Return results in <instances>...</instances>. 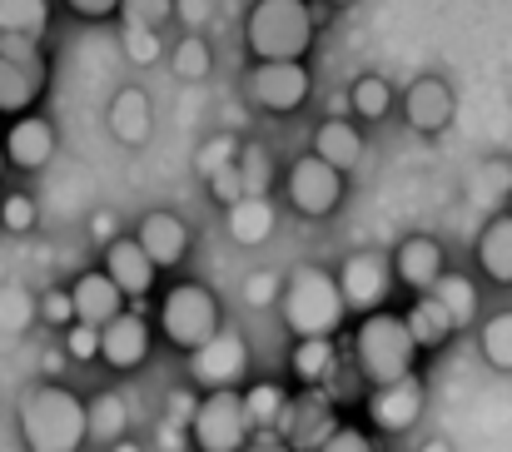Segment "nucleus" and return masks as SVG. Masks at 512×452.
<instances>
[{"label":"nucleus","instance_id":"f257e3e1","mask_svg":"<svg viewBox=\"0 0 512 452\" xmlns=\"http://www.w3.org/2000/svg\"><path fill=\"white\" fill-rule=\"evenodd\" d=\"M20 438L30 452H80L90 443V413L70 388L35 383L20 398Z\"/></svg>","mask_w":512,"mask_h":452},{"label":"nucleus","instance_id":"f03ea898","mask_svg":"<svg viewBox=\"0 0 512 452\" xmlns=\"http://www.w3.org/2000/svg\"><path fill=\"white\" fill-rule=\"evenodd\" d=\"M284 328L294 338H334L348 318V303H343L339 274L319 269V264H299L289 279H284Z\"/></svg>","mask_w":512,"mask_h":452},{"label":"nucleus","instance_id":"7ed1b4c3","mask_svg":"<svg viewBox=\"0 0 512 452\" xmlns=\"http://www.w3.org/2000/svg\"><path fill=\"white\" fill-rule=\"evenodd\" d=\"M418 338H413V328H408V318L403 313H368L363 323H358V333H353V363H358V373L373 383V388H383V383H398V378H408L413 373V363H418Z\"/></svg>","mask_w":512,"mask_h":452},{"label":"nucleus","instance_id":"20e7f679","mask_svg":"<svg viewBox=\"0 0 512 452\" xmlns=\"http://www.w3.org/2000/svg\"><path fill=\"white\" fill-rule=\"evenodd\" d=\"M244 45L254 60H304L314 45V5L309 0H254Z\"/></svg>","mask_w":512,"mask_h":452},{"label":"nucleus","instance_id":"39448f33","mask_svg":"<svg viewBox=\"0 0 512 452\" xmlns=\"http://www.w3.org/2000/svg\"><path fill=\"white\" fill-rule=\"evenodd\" d=\"M254 433L259 428L249 418V403L234 388H219V393L199 398V408L189 418V443H194V452H244Z\"/></svg>","mask_w":512,"mask_h":452},{"label":"nucleus","instance_id":"423d86ee","mask_svg":"<svg viewBox=\"0 0 512 452\" xmlns=\"http://www.w3.org/2000/svg\"><path fill=\"white\" fill-rule=\"evenodd\" d=\"M45 95V45L25 35H0V115H30Z\"/></svg>","mask_w":512,"mask_h":452},{"label":"nucleus","instance_id":"0eeeda50","mask_svg":"<svg viewBox=\"0 0 512 452\" xmlns=\"http://www.w3.org/2000/svg\"><path fill=\"white\" fill-rule=\"evenodd\" d=\"M155 318H160V333L170 338L174 348H184V353L204 348V343L224 328V323H219V299H214L204 284H174Z\"/></svg>","mask_w":512,"mask_h":452},{"label":"nucleus","instance_id":"6e6552de","mask_svg":"<svg viewBox=\"0 0 512 452\" xmlns=\"http://www.w3.org/2000/svg\"><path fill=\"white\" fill-rule=\"evenodd\" d=\"M284 194H289L294 214H304V219H329V214L343 204V174L329 164V159L304 154V159L289 164V174H284Z\"/></svg>","mask_w":512,"mask_h":452},{"label":"nucleus","instance_id":"1a4fd4ad","mask_svg":"<svg viewBox=\"0 0 512 452\" xmlns=\"http://www.w3.org/2000/svg\"><path fill=\"white\" fill-rule=\"evenodd\" d=\"M249 100L269 115H289L309 100V70L304 60H254L249 70Z\"/></svg>","mask_w":512,"mask_h":452},{"label":"nucleus","instance_id":"9d476101","mask_svg":"<svg viewBox=\"0 0 512 452\" xmlns=\"http://www.w3.org/2000/svg\"><path fill=\"white\" fill-rule=\"evenodd\" d=\"M244 368H249V343H244L239 333H229V328H219L204 348L189 353V378H194L199 388H209V393L234 388V383L244 378Z\"/></svg>","mask_w":512,"mask_h":452},{"label":"nucleus","instance_id":"9b49d317","mask_svg":"<svg viewBox=\"0 0 512 452\" xmlns=\"http://www.w3.org/2000/svg\"><path fill=\"white\" fill-rule=\"evenodd\" d=\"M458 115V100H453V85L438 80V75H423L403 90V120L418 130V135H443Z\"/></svg>","mask_w":512,"mask_h":452},{"label":"nucleus","instance_id":"f8f14e48","mask_svg":"<svg viewBox=\"0 0 512 452\" xmlns=\"http://www.w3.org/2000/svg\"><path fill=\"white\" fill-rule=\"evenodd\" d=\"M105 274L120 284V294L135 303V313H145V299L155 289V259L140 249V239H110L105 244Z\"/></svg>","mask_w":512,"mask_h":452},{"label":"nucleus","instance_id":"ddd939ff","mask_svg":"<svg viewBox=\"0 0 512 452\" xmlns=\"http://www.w3.org/2000/svg\"><path fill=\"white\" fill-rule=\"evenodd\" d=\"M274 433H284L294 452H319L324 443H329V438H334V433H339V423H334L329 403L309 393V398H294V403L279 413Z\"/></svg>","mask_w":512,"mask_h":452},{"label":"nucleus","instance_id":"4468645a","mask_svg":"<svg viewBox=\"0 0 512 452\" xmlns=\"http://www.w3.org/2000/svg\"><path fill=\"white\" fill-rule=\"evenodd\" d=\"M388 274H393V269H388L378 254H353L339 269V289H343L348 313H378L383 299H388V289H393Z\"/></svg>","mask_w":512,"mask_h":452},{"label":"nucleus","instance_id":"2eb2a0df","mask_svg":"<svg viewBox=\"0 0 512 452\" xmlns=\"http://www.w3.org/2000/svg\"><path fill=\"white\" fill-rule=\"evenodd\" d=\"M368 418H373V428H383V433H408V428L423 418V383H418V373L373 388Z\"/></svg>","mask_w":512,"mask_h":452},{"label":"nucleus","instance_id":"dca6fc26","mask_svg":"<svg viewBox=\"0 0 512 452\" xmlns=\"http://www.w3.org/2000/svg\"><path fill=\"white\" fill-rule=\"evenodd\" d=\"M100 358H105L110 368H120V373L140 368V363L150 358V323H145V313H120V318H110V323L100 328Z\"/></svg>","mask_w":512,"mask_h":452},{"label":"nucleus","instance_id":"f3484780","mask_svg":"<svg viewBox=\"0 0 512 452\" xmlns=\"http://www.w3.org/2000/svg\"><path fill=\"white\" fill-rule=\"evenodd\" d=\"M393 274H398L413 294H428V289L443 279V244H438V239H428V234L403 239V244H398V254H393Z\"/></svg>","mask_w":512,"mask_h":452},{"label":"nucleus","instance_id":"a211bd4d","mask_svg":"<svg viewBox=\"0 0 512 452\" xmlns=\"http://www.w3.org/2000/svg\"><path fill=\"white\" fill-rule=\"evenodd\" d=\"M70 299H75V323L105 328L110 318L125 313V294H120V284H115L105 269H100V274H80V279L70 284Z\"/></svg>","mask_w":512,"mask_h":452},{"label":"nucleus","instance_id":"6ab92c4d","mask_svg":"<svg viewBox=\"0 0 512 452\" xmlns=\"http://www.w3.org/2000/svg\"><path fill=\"white\" fill-rule=\"evenodd\" d=\"M135 239H140V249L155 259V269H174V264L189 254V229H184V219L170 214V209L145 214V224L135 229Z\"/></svg>","mask_w":512,"mask_h":452},{"label":"nucleus","instance_id":"aec40b11","mask_svg":"<svg viewBox=\"0 0 512 452\" xmlns=\"http://www.w3.org/2000/svg\"><path fill=\"white\" fill-rule=\"evenodd\" d=\"M50 154H55V125H50V120L20 115V120L5 130V159H10L15 169H40V164H50Z\"/></svg>","mask_w":512,"mask_h":452},{"label":"nucleus","instance_id":"412c9836","mask_svg":"<svg viewBox=\"0 0 512 452\" xmlns=\"http://www.w3.org/2000/svg\"><path fill=\"white\" fill-rule=\"evenodd\" d=\"M150 130H155V110H150V95L140 90V85H125L115 100H110V135L120 140V145H145L150 140Z\"/></svg>","mask_w":512,"mask_h":452},{"label":"nucleus","instance_id":"4be33fe9","mask_svg":"<svg viewBox=\"0 0 512 452\" xmlns=\"http://www.w3.org/2000/svg\"><path fill=\"white\" fill-rule=\"evenodd\" d=\"M274 204H269V194H244L239 204H229L224 209V224H229V239L239 244V249H259L269 234H274Z\"/></svg>","mask_w":512,"mask_h":452},{"label":"nucleus","instance_id":"5701e85b","mask_svg":"<svg viewBox=\"0 0 512 452\" xmlns=\"http://www.w3.org/2000/svg\"><path fill=\"white\" fill-rule=\"evenodd\" d=\"M314 154L329 159L339 174H348V169H358L368 159V145H363V130L353 120H324L314 130Z\"/></svg>","mask_w":512,"mask_h":452},{"label":"nucleus","instance_id":"b1692460","mask_svg":"<svg viewBox=\"0 0 512 452\" xmlns=\"http://www.w3.org/2000/svg\"><path fill=\"white\" fill-rule=\"evenodd\" d=\"M478 269L493 284L512 289V214H493L483 224V234H478Z\"/></svg>","mask_w":512,"mask_h":452},{"label":"nucleus","instance_id":"393cba45","mask_svg":"<svg viewBox=\"0 0 512 452\" xmlns=\"http://www.w3.org/2000/svg\"><path fill=\"white\" fill-rule=\"evenodd\" d=\"M403 318H408V328H413V338H418V348H423V353H428V348H443V343L458 333L453 313L438 303V294H418L413 308H408Z\"/></svg>","mask_w":512,"mask_h":452},{"label":"nucleus","instance_id":"a878e982","mask_svg":"<svg viewBox=\"0 0 512 452\" xmlns=\"http://www.w3.org/2000/svg\"><path fill=\"white\" fill-rule=\"evenodd\" d=\"M85 413H90V443H100V448H115L125 438V428H130L125 393H100L95 403H85Z\"/></svg>","mask_w":512,"mask_h":452},{"label":"nucleus","instance_id":"bb28decb","mask_svg":"<svg viewBox=\"0 0 512 452\" xmlns=\"http://www.w3.org/2000/svg\"><path fill=\"white\" fill-rule=\"evenodd\" d=\"M45 25H50V0H0V35L45 40Z\"/></svg>","mask_w":512,"mask_h":452},{"label":"nucleus","instance_id":"cd10ccee","mask_svg":"<svg viewBox=\"0 0 512 452\" xmlns=\"http://www.w3.org/2000/svg\"><path fill=\"white\" fill-rule=\"evenodd\" d=\"M428 294H438V303L453 313V323H458V328H468V323L478 318V284H473V279H463V274H443Z\"/></svg>","mask_w":512,"mask_h":452},{"label":"nucleus","instance_id":"c85d7f7f","mask_svg":"<svg viewBox=\"0 0 512 452\" xmlns=\"http://www.w3.org/2000/svg\"><path fill=\"white\" fill-rule=\"evenodd\" d=\"M329 373H334V338H299L294 343V378L314 388Z\"/></svg>","mask_w":512,"mask_h":452},{"label":"nucleus","instance_id":"c756f323","mask_svg":"<svg viewBox=\"0 0 512 452\" xmlns=\"http://www.w3.org/2000/svg\"><path fill=\"white\" fill-rule=\"evenodd\" d=\"M170 70L179 75V80H209V70H214V55H209V40L199 35V30H189L179 45H174V55H170Z\"/></svg>","mask_w":512,"mask_h":452},{"label":"nucleus","instance_id":"7c9ffc66","mask_svg":"<svg viewBox=\"0 0 512 452\" xmlns=\"http://www.w3.org/2000/svg\"><path fill=\"white\" fill-rule=\"evenodd\" d=\"M348 110H353L358 120H383V115L393 110V90H388V80H383V75H363V80H353V90H348Z\"/></svg>","mask_w":512,"mask_h":452},{"label":"nucleus","instance_id":"2f4dec72","mask_svg":"<svg viewBox=\"0 0 512 452\" xmlns=\"http://www.w3.org/2000/svg\"><path fill=\"white\" fill-rule=\"evenodd\" d=\"M503 199H512V159H483V169L473 174V204L498 209Z\"/></svg>","mask_w":512,"mask_h":452},{"label":"nucleus","instance_id":"473e14b6","mask_svg":"<svg viewBox=\"0 0 512 452\" xmlns=\"http://www.w3.org/2000/svg\"><path fill=\"white\" fill-rule=\"evenodd\" d=\"M478 348H483L488 368L512 373V308H508V313H493V318L483 323V338H478Z\"/></svg>","mask_w":512,"mask_h":452},{"label":"nucleus","instance_id":"72a5a7b5","mask_svg":"<svg viewBox=\"0 0 512 452\" xmlns=\"http://www.w3.org/2000/svg\"><path fill=\"white\" fill-rule=\"evenodd\" d=\"M35 318H40V303L30 299L20 284H5V289H0V333L15 338V333H25Z\"/></svg>","mask_w":512,"mask_h":452},{"label":"nucleus","instance_id":"f704fd0d","mask_svg":"<svg viewBox=\"0 0 512 452\" xmlns=\"http://www.w3.org/2000/svg\"><path fill=\"white\" fill-rule=\"evenodd\" d=\"M239 174H244V189L249 194H269L274 184V159L264 145H239Z\"/></svg>","mask_w":512,"mask_h":452},{"label":"nucleus","instance_id":"c9c22d12","mask_svg":"<svg viewBox=\"0 0 512 452\" xmlns=\"http://www.w3.org/2000/svg\"><path fill=\"white\" fill-rule=\"evenodd\" d=\"M244 403H249V418H254V428H274V423H279V413L289 408V398H284L274 383H254V388L244 393Z\"/></svg>","mask_w":512,"mask_h":452},{"label":"nucleus","instance_id":"e433bc0d","mask_svg":"<svg viewBox=\"0 0 512 452\" xmlns=\"http://www.w3.org/2000/svg\"><path fill=\"white\" fill-rule=\"evenodd\" d=\"M125 60L130 65H155L160 55H165V40H160V30H150V25H125Z\"/></svg>","mask_w":512,"mask_h":452},{"label":"nucleus","instance_id":"4c0bfd02","mask_svg":"<svg viewBox=\"0 0 512 452\" xmlns=\"http://www.w3.org/2000/svg\"><path fill=\"white\" fill-rule=\"evenodd\" d=\"M234 159H239V140H234V135H214V140H209V145L199 150V159H194V169H199V179L209 184V179H214L219 169H229Z\"/></svg>","mask_w":512,"mask_h":452},{"label":"nucleus","instance_id":"58836bf2","mask_svg":"<svg viewBox=\"0 0 512 452\" xmlns=\"http://www.w3.org/2000/svg\"><path fill=\"white\" fill-rule=\"evenodd\" d=\"M279 299H284V274L254 269V274L244 279V303H249V308H274Z\"/></svg>","mask_w":512,"mask_h":452},{"label":"nucleus","instance_id":"ea45409f","mask_svg":"<svg viewBox=\"0 0 512 452\" xmlns=\"http://www.w3.org/2000/svg\"><path fill=\"white\" fill-rule=\"evenodd\" d=\"M120 15H125V25H150V30H160L174 15V0H120Z\"/></svg>","mask_w":512,"mask_h":452},{"label":"nucleus","instance_id":"a19ab883","mask_svg":"<svg viewBox=\"0 0 512 452\" xmlns=\"http://www.w3.org/2000/svg\"><path fill=\"white\" fill-rule=\"evenodd\" d=\"M0 224L10 234H30L35 229V199L30 194H5L0 199Z\"/></svg>","mask_w":512,"mask_h":452},{"label":"nucleus","instance_id":"79ce46f5","mask_svg":"<svg viewBox=\"0 0 512 452\" xmlns=\"http://www.w3.org/2000/svg\"><path fill=\"white\" fill-rule=\"evenodd\" d=\"M65 353L80 358V363L85 358H100V328L95 323H70L65 328Z\"/></svg>","mask_w":512,"mask_h":452},{"label":"nucleus","instance_id":"37998d69","mask_svg":"<svg viewBox=\"0 0 512 452\" xmlns=\"http://www.w3.org/2000/svg\"><path fill=\"white\" fill-rule=\"evenodd\" d=\"M209 194H214V199H219L224 209H229V204H239V199L249 194V189H244V174H239V159H234L229 169H219V174L209 179Z\"/></svg>","mask_w":512,"mask_h":452},{"label":"nucleus","instance_id":"c03bdc74","mask_svg":"<svg viewBox=\"0 0 512 452\" xmlns=\"http://www.w3.org/2000/svg\"><path fill=\"white\" fill-rule=\"evenodd\" d=\"M40 318L45 323H75V299H70V289H50L45 299H40Z\"/></svg>","mask_w":512,"mask_h":452},{"label":"nucleus","instance_id":"a18cd8bd","mask_svg":"<svg viewBox=\"0 0 512 452\" xmlns=\"http://www.w3.org/2000/svg\"><path fill=\"white\" fill-rule=\"evenodd\" d=\"M319 452H373V438H363V428H339Z\"/></svg>","mask_w":512,"mask_h":452},{"label":"nucleus","instance_id":"49530a36","mask_svg":"<svg viewBox=\"0 0 512 452\" xmlns=\"http://www.w3.org/2000/svg\"><path fill=\"white\" fill-rule=\"evenodd\" d=\"M75 15H85V20H105V15H120V0H65Z\"/></svg>","mask_w":512,"mask_h":452},{"label":"nucleus","instance_id":"de8ad7c7","mask_svg":"<svg viewBox=\"0 0 512 452\" xmlns=\"http://www.w3.org/2000/svg\"><path fill=\"white\" fill-rule=\"evenodd\" d=\"M174 15H179L189 30H199V25L209 20V0H174Z\"/></svg>","mask_w":512,"mask_h":452},{"label":"nucleus","instance_id":"09e8293b","mask_svg":"<svg viewBox=\"0 0 512 452\" xmlns=\"http://www.w3.org/2000/svg\"><path fill=\"white\" fill-rule=\"evenodd\" d=\"M184 438H189V423H174V418L160 423V452H184Z\"/></svg>","mask_w":512,"mask_h":452},{"label":"nucleus","instance_id":"8fccbe9b","mask_svg":"<svg viewBox=\"0 0 512 452\" xmlns=\"http://www.w3.org/2000/svg\"><path fill=\"white\" fill-rule=\"evenodd\" d=\"M244 452H294V448H289L284 438H274V428H259V433L249 438V448Z\"/></svg>","mask_w":512,"mask_h":452},{"label":"nucleus","instance_id":"3c124183","mask_svg":"<svg viewBox=\"0 0 512 452\" xmlns=\"http://www.w3.org/2000/svg\"><path fill=\"white\" fill-rule=\"evenodd\" d=\"M194 408H199V403H194L189 393H174L170 398V418L174 423H189V418H194Z\"/></svg>","mask_w":512,"mask_h":452},{"label":"nucleus","instance_id":"603ef678","mask_svg":"<svg viewBox=\"0 0 512 452\" xmlns=\"http://www.w3.org/2000/svg\"><path fill=\"white\" fill-rule=\"evenodd\" d=\"M90 229H95V239H120V234H115V214H95Z\"/></svg>","mask_w":512,"mask_h":452},{"label":"nucleus","instance_id":"864d4df0","mask_svg":"<svg viewBox=\"0 0 512 452\" xmlns=\"http://www.w3.org/2000/svg\"><path fill=\"white\" fill-rule=\"evenodd\" d=\"M423 452H453V443H443V438H428V443H423Z\"/></svg>","mask_w":512,"mask_h":452},{"label":"nucleus","instance_id":"5fc2aeb1","mask_svg":"<svg viewBox=\"0 0 512 452\" xmlns=\"http://www.w3.org/2000/svg\"><path fill=\"white\" fill-rule=\"evenodd\" d=\"M503 95H508V100H512V65H508V70H503Z\"/></svg>","mask_w":512,"mask_h":452},{"label":"nucleus","instance_id":"6e6d98bb","mask_svg":"<svg viewBox=\"0 0 512 452\" xmlns=\"http://www.w3.org/2000/svg\"><path fill=\"white\" fill-rule=\"evenodd\" d=\"M110 452H140V448H135V443H125V438H120V443H115V448H110Z\"/></svg>","mask_w":512,"mask_h":452},{"label":"nucleus","instance_id":"4d7b16f0","mask_svg":"<svg viewBox=\"0 0 512 452\" xmlns=\"http://www.w3.org/2000/svg\"><path fill=\"white\" fill-rule=\"evenodd\" d=\"M324 5H353V0H324Z\"/></svg>","mask_w":512,"mask_h":452},{"label":"nucleus","instance_id":"13d9d810","mask_svg":"<svg viewBox=\"0 0 512 452\" xmlns=\"http://www.w3.org/2000/svg\"><path fill=\"white\" fill-rule=\"evenodd\" d=\"M0 169H5V145H0Z\"/></svg>","mask_w":512,"mask_h":452},{"label":"nucleus","instance_id":"bf43d9fd","mask_svg":"<svg viewBox=\"0 0 512 452\" xmlns=\"http://www.w3.org/2000/svg\"><path fill=\"white\" fill-rule=\"evenodd\" d=\"M0 229H5V224H0Z\"/></svg>","mask_w":512,"mask_h":452}]
</instances>
